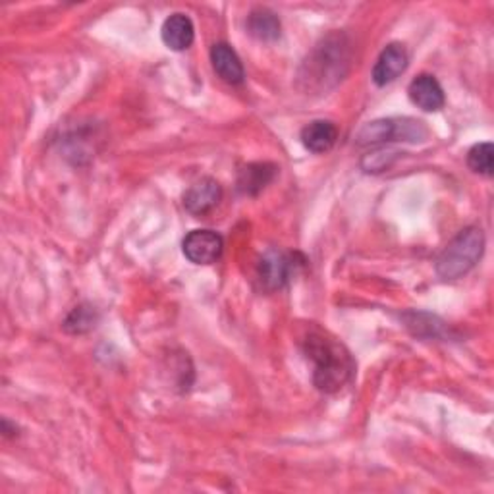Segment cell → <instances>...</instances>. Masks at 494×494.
<instances>
[{
	"instance_id": "6da1fadb",
	"label": "cell",
	"mask_w": 494,
	"mask_h": 494,
	"mask_svg": "<svg viewBox=\"0 0 494 494\" xmlns=\"http://www.w3.org/2000/svg\"><path fill=\"white\" fill-rule=\"evenodd\" d=\"M304 352L313 361V383L321 392H338L352 378L354 361L340 342L323 333H309Z\"/></svg>"
},
{
	"instance_id": "7a4b0ae2",
	"label": "cell",
	"mask_w": 494,
	"mask_h": 494,
	"mask_svg": "<svg viewBox=\"0 0 494 494\" xmlns=\"http://www.w3.org/2000/svg\"><path fill=\"white\" fill-rule=\"evenodd\" d=\"M350 66V43L340 33L328 36L315 46L302 66L300 79L305 81L307 91H328L344 79Z\"/></svg>"
},
{
	"instance_id": "3957f363",
	"label": "cell",
	"mask_w": 494,
	"mask_h": 494,
	"mask_svg": "<svg viewBox=\"0 0 494 494\" xmlns=\"http://www.w3.org/2000/svg\"><path fill=\"white\" fill-rule=\"evenodd\" d=\"M485 252V234L481 228L462 230L437 259V274L444 280H458L468 274Z\"/></svg>"
},
{
	"instance_id": "277c9868",
	"label": "cell",
	"mask_w": 494,
	"mask_h": 494,
	"mask_svg": "<svg viewBox=\"0 0 494 494\" xmlns=\"http://www.w3.org/2000/svg\"><path fill=\"white\" fill-rule=\"evenodd\" d=\"M429 136V129L421 120L414 118H381L365 124L357 131L355 145L375 147L388 141H423Z\"/></svg>"
},
{
	"instance_id": "5b68a950",
	"label": "cell",
	"mask_w": 494,
	"mask_h": 494,
	"mask_svg": "<svg viewBox=\"0 0 494 494\" xmlns=\"http://www.w3.org/2000/svg\"><path fill=\"white\" fill-rule=\"evenodd\" d=\"M182 252L193 265H212L224 252V240L212 230H193L184 238Z\"/></svg>"
},
{
	"instance_id": "8992f818",
	"label": "cell",
	"mask_w": 494,
	"mask_h": 494,
	"mask_svg": "<svg viewBox=\"0 0 494 494\" xmlns=\"http://www.w3.org/2000/svg\"><path fill=\"white\" fill-rule=\"evenodd\" d=\"M222 197V188L212 178H203L200 182L190 186L184 193V207L193 217H203L209 211L215 209Z\"/></svg>"
},
{
	"instance_id": "52a82bcc",
	"label": "cell",
	"mask_w": 494,
	"mask_h": 494,
	"mask_svg": "<svg viewBox=\"0 0 494 494\" xmlns=\"http://www.w3.org/2000/svg\"><path fill=\"white\" fill-rule=\"evenodd\" d=\"M407 51L400 43L388 45L385 51L378 57L375 68H373V81L378 87H385L392 84L394 79L400 77L407 68Z\"/></svg>"
},
{
	"instance_id": "ba28073f",
	"label": "cell",
	"mask_w": 494,
	"mask_h": 494,
	"mask_svg": "<svg viewBox=\"0 0 494 494\" xmlns=\"http://www.w3.org/2000/svg\"><path fill=\"white\" fill-rule=\"evenodd\" d=\"M409 98L411 103L419 107L425 112H437L444 107V89L438 84V79L431 74H421L409 84Z\"/></svg>"
},
{
	"instance_id": "9c48e42d",
	"label": "cell",
	"mask_w": 494,
	"mask_h": 494,
	"mask_svg": "<svg viewBox=\"0 0 494 494\" xmlns=\"http://www.w3.org/2000/svg\"><path fill=\"white\" fill-rule=\"evenodd\" d=\"M211 62L212 68H215L217 76L226 81L230 86H240L245 72L240 57L236 55V51L228 43H215L211 48Z\"/></svg>"
},
{
	"instance_id": "30bf717a",
	"label": "cell",
	"mask_w": 494,
	"mask_h": 494,
	"mask_svg": "<svg viewBox=\"0 0 494 494\" xmlns=\"http://www.w3.org/2000/svg\"><path fill=\"white\" fill-rule=\"evenodd\" d=\"M290 273H292L290 259L278 252H269L262 255L257 271L261 286L269 292L283 288L288 283Z\"/></svg>"
},
{
	"instance_id": "8fae6325",
	"label": "cell",
	"mask_w": 494,
	"mask_h": 494,
	"mask_svg": "<svg viewBox=\"0 0 494 494\" xmlns=\"http://www.w3.org/2000/svg\"><path fill=\"white\" fill-rule=\"evenodd\" d=\"M160 37H162V43L169 48H172V51H186L195 39V27H193V22L190 20V15L180 14V12L169 15L162 24Z\"/></svg>"
},
{
	"instance_id": "7c38bea8",
	"label": "cell",
	"mask_w": 494,
	"mask_h": 494,
	"mask_svg": "<svg viewBox=\"0 0 494 494\" xmlns=\"http://www.w3.org/2000/svg\"><path fill=\"white\" fill-rule=\"evenodd\" d=\"M338 139V128L331 120H313L302 129V143L311 153L331 151Z\"/></svg>"
},
{
	"instance_id": "4fadbf2b",
	"label": "cell",
	"mask_w": 494,
	"mask_h": 494,
	"mask_svg": "<svg viewBox=\"0 0 494 494\" xmlns=\"http://www.w3.org/2000/svg\"><path fill=\"white\" fill-rule=\"evenodd\" d=\"M276 174V167L269 162H253L247 164L238 174V190L243 195H257L265 190Z\"/></svg>"
},
{
	"instance_id": "5bb4252c",
	"label": "cell",
	"mask_w": 494,
	"mask_h": 494,
	"mask_svg": "<svg viewBox=\"0 0 494 494\" xmlns=\"http://www.w3.org/2000/svg\"><path fill=\"white\" fill-rule=\"evenodd\" d=\"M247 31L259 41H276L280 37V20L269 8H255L247 18Z\"/></svg>"
},
{
	"instance_id": "9a60e30c",
	"label": "cell",
	"mask_w": 494,
	"mask_h": 494,
	"mask_svg": "<svg viewBox=\"0 0 494 494\" xmlns=\"http://www.w3.org/2000/svg\"><path fill=\"white\" fill-rule=\"evenodd\" d=\"M98 321V313L93 305H77L76 309H72V313L64 321V331L72 333V334H84L89 333L91 328L97 326Z\"/></svg>"
},
{
	"instance_id": "2e32d148",
	"label": "cell",
	"mask_w": 494,
	"mask_h": 494,
	"mask_svg": "<svg viewBox=\"0 0 494 494\" xmlns=\"http://www.w3.org/2000/svg\"><path fill=\"white\" fill-rule=\"evenodd\" d=\"M492 143L473 145L468 153V167L481 176H492Z\"/></svg>"
},
{
	"instance_id": "e0dca14e",
	"label": "cell",
	"mask_w": 494,
	"mask_h": 494,
	"mask_svg": "<svg viewBox=\"0 0 494 494\" xmlns=\"http://www.w3.org/2000/svg\"><path fill=\"white\" fill-rule=\"evenodd\" d=\"M398 157V153H385V151H376L367 155L364 160H361V167H364L365 172H383L386 170L394 159Z\"/></svg>"
}]
</instances>
